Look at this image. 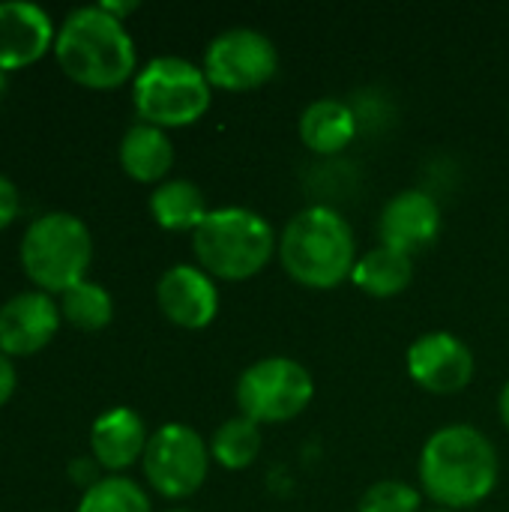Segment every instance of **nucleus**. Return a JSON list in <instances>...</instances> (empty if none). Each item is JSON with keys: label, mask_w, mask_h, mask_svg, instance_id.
Masks as SVG:
<instances>
[{"label": "nucleus", "mask_w": 509, "mask_h": 512, "mask_svg": "<svg viewBox=\"0 0 509 512\" xmlns=\"http://www.w3.org/2000/svg\"><path fill=\"white\" fill-rule=\"evenodd\" d=\"M420 486L441 510H468L483 504L498 483L495 444L468 423L438 429L420 453Z\"/></svg>", "instance_id": "1"}, {"label": "nucleus", "mask_w": 509, "mask_h": 512, "mask_svg": "<svg viewBox=\"0 0 509 512\" xmlns=\"http://www.w3.org/2000/svg\"><path fill=\"white\" fill-rule=\"evenodd\" d=\"M54 57L63 72L90 87L111 90L135 75V42L123 21L108 15L99 3L72 9L54 39Z\"/></svg>", "instance_id": "2"}, {"label": "nucleus", "mask_w": 509, "mask_h": 512, "mask_svg": "<svg viewBox=\"0 0 509 512\" xmlns=\"http://www.w3.org/2000/svg\"><path fill=\"white\" fill-rule=\"evenodd\" d=\"M279 261L285 273L315 291H330L354 273L357 240L348 219L327 207L312 204L291 216L279 234Z\"/></svg>", "instance_id": "3"}, {"label": "nucleus", "mask_w": 509, "mask_h": 512, "mask_svg": "<svg viewBox=\"0 0 509 512\" xmlns=\"http://www.w3.org/2000/svg\"><path fill=\"white\" fill-rule=\"evenodd\" d=\"M192 249L201 270L213 279L243 282L270 264L279 237L261 213L249 207H219L195 228Z\"/></svg>", "instance_id": "4"}, {"label": "nucleus", "mask_w": 509, "mask_h": 512, "mask_svg": "<svg viewBox=\"0 0 509 512\" xmlns=\"http://www.w3.org/2000/svg\"><path fill=\"white\" fill-rule=\"evenodd\" d=\"M93 261L90 228L72 213H45L21 237V267L36 291L66 294L87 279Z\"/></svg>", "instance_id": "5"}, {"label": "nucleus", "mask_w": 509, "mask_h": 512, "mask_svg": "<svg viewBox=\"0 0 509 512\" xmlns=\"http://www.w3.org/2000/svg\"><path fill=\"white\" fill-rule=\"evenodd\" d=\"M213 99V84L204 66L183 57H153L132 84V102L141 123L159 129H180L198 123Z\"/></svg>", "instance_id": "6"}, {"label": "nucleus", "mask_w": 509, "mask_h": 512, "mask_svg": "<svg viewBox=\"0 0 509 512\" xmlns=\"http://www.w3.org/2000/svg\"><path fill=\"white\" fill-rule=\"evenodd\" d=\"M234 396L240 414L255 420L258 426L285 423L309 408L315 396V381L309 369L291 357H264L243 369Z\"/></svg>", "instance_id": "7"}, {"label": "nucleus", "mask_w": 509, "mask_h": 512, "mask_svg": "<svg viewBox=\"0 0 509 512\" xmlns=\"http://www.w3.org/2000/svg\"><path fill=\"white\" fill-rule=\"evenodd\" d=\"M210 459V447L192 426L165 423L150 435L141 468L147 483L162 498L183 501L204 486Z\"/></svg>", "instance_id": "8"}, {"label": "nucleus", "mask_w": 509, "mask_h": 512, "mask_svg": "<svg viewBox=\"0 0 509 512\" xmlns=\"http://www.w3.org/2000/svg\"><path fill=\"white\" fill-rule=\"evenodd\" d=\"M279 69L273 39L255 27H228L204 51V75L213 87L246 93L264 87Z\"/></svg>", "instance_id": "9"}, {"label": "nucleus", "mask_w": 509, "mask_h": 512, "mask_svg": "<svg viewBox=\"0 0 509 512\" xmlns=\"http://www.w3.org/2000/svg\"><path fill=\"white\" fill-rule=\"evenodd\" d=\"M408 375L417 387L435 396H453L471 384L474 354L459 336L432 330L408 348Z\"/></svg>", "instance_id": "10"}, {"label": "nucleus", "mask_w": 509, "mask_h": 512, "mask_svg": "<svg viewBox=\"0 0 509 512\" xmlns=\"http://www.w3.org/2000/svg\"><path fill=\"white\" fill-rule=\"evenodd\" d=\"M162 315L183 330H204L219 315V288L210 273L192 264L168 267L156 285Z\"/></svg>", "instance_id": "11"}, {"label": "nucleus", "mask_w": 509, "mask_h": 512, "mask_svg": "<svg viewBox=\"0 0 509 512\" xmlns=\"http://www.w3.org/2000/svg\"><path fill=\"white\" fill-rule=\"evenodd\" d=\"M60 306L45 291H21L0 306V351L27 357L42 351L60 330Z\"/></svg>", "instance_id": "12"}, {"label": "nucleus", "mask_w": 509, "mask_h": 512, "mask_svg": "<svg viewBox=\"0 0 509 512\" xmlns=\"http://www.w3.org/2000/svg\"><path fill=\"white\" fill-rule=\"evenodd\" d=\"M441 231V207L423 189H402L396 192L378 219L381 246L399 249L414 258V252L435 243Z\"/></svg>", "instance_id": "13"}, {"label": "nucleus", "mask_w": 509, "mask_h": 512, "mask_svg": "<svg viewBox=\"0 0 509 512\" xmlns=\"http://www.w3.org/2000/svg\"><path fill=\"white\" fill-rule=\"evenodd\" d=\"M57 30L51 15L27 0L0 3V69L15 72L36 63L54 48Z\"/></svg>", "instance_id": "14"}, {"label": "nucleus", "mask_w": 509, "mask_h": 512, "mask_svg": "<svg viewBox=\"0 0 509 512\" xmlns=\"http://www.w3.org/2000/svg\"><path fill=\"white\" fill-rule=\"evenodd\" d=\"M147 426L132 408H111L93 420L90 429V453L99 462V468L117 474L144 459L147 450Z\"/></svg>", "instance_id": "15"}, {"label": "nucleus", "mask_w": 509, "mask_h": 512, "mask_svg": "<svg viewBox=\"0 0 509 512\" xmlns=\"http://www.w3.org/2000/svg\"><path fill=\"white\" fill-rule=\"evenodd\" d=\"M357 135V114L348 102L324 96L303 108L300 114V138L318 156L342 153Z\"/></svg>", "instance_id": "16"}, {"label": "nucleus", "mask_w": 509, "mask_h": 512, "mask_svg": "<svg viewBox=\"0 0 509 512\" xmlns=\"http://www.w3.org/2000/svg\"><path fill=\"white\" fill-rule=\"evenodd\" d=\"M120 165L138 183H159L174 165L168 132L150 123H132L120 141Z\"/></svg>", "instance_id": "17"}, {"label": "nucleus", "mask_w": 509, "mask_h": 512, "mask_svg": "<svg viewBox=\"0 0 509 512\" xmlns=\"http://www.w3.org/2000/svg\"><path fill=\"white\" fill-rule=\"evenodd\" d=\"M351 279L369 297H396L411 285L414 261H411V255H405L399 249L375 246L357 258Z\"/></svg>", "instance_id": "18"}, {"label": "nucleus", "mask_w": 509, "mask_h": 512, "mask_svg": "<svg viewBox=\"0 0 509 512\" xmlns=\"http://www.w3.org/2000/svg\"><path fill=\"white\" fill-rule=\"evenodd\" d=\"M150 213L165 231H192L207 219L204 192L192 180H165L150 192Z\"/></svg>", "instance_id": "19"}, {"label": "nucleus", "mask_w": 509, "mask_h": 512, "mask_svg": "<svg viewBox=\"0 0 509 512\" xmlns=\"http://www.w3.org/2000/svg\"><path fill=\"white\" fill-rule=\"evenodd\" d=\"M261 444H264V435H261V426L249 417H231L225 420L216 432H213V441H210V456L228 468V471H243L249 468L258 453H261Z\"/></svg>", "instance_id": "20"}, {"label": "nucleus", "mask_w": 509, "mask_h": 512, "mask_svg": "<svg viewBox=\"0 0 509 512\" xmlns=\"http://www.w3.org/2000/svg\"><path fill=\"white\" fill-rule=\"evenodd\" d=\"M60 315L72 327H78L84 333H96V330H102V327L111 324V318H114V300H111V294L99 282L84 279V282H78L75 288H69L63 294Z\"/></svg>", "instance_id": "21"}, {"label": "nucleus", "mask_w": 509, "mask_h": 512, "mask_svg": "<svg viewBox=\"0 0 509 512\" xmlns=\"http://www.w3.org/2000/svg\"><path fill=\"white\" fill-rule=\"evenodd\" d=\"M75 512H150V498L135 480L111 474L81 495Z\"/></svg>", "instance_id": "22"}, {"label": "nucleus", "mask_w": 509, "mask_h": 512, "mask_svg": "<svg viewBox=\"0 0 509 512\" xmlns=\"http://www.w3.org/2000/svg\"><path fill=\"white\" fill-rule=\"evenodd\" d=\"M423 495L402 480H378L357 504V512H420Z\"/></svg>", "instance_id": "23"}, {"label": "nucleus", "mask_w": 509, "mask_h": 512, "mask_svg": "<svg viewBox=\"0 0 509 512\" xmlns=\"http://www.w3.org/2000/svg\"><path fill=\"white\" fill-rule=\"evenodd\" d=\"M18 207H21V204H18V189H15V183H12L9 177L0 174V231L9 228V225L15 222Z\"/></svg>", "instance_id": "24"}, {"label": "nucleus", "mask_w": 509, "mask_h": 512, "mask_svg": "<svg viewBox=\"0 0 509 512\" xmlns=\"http://www.w3.org/2000/svg\"><path fill=\"white\" fill-rule=\"evenodd\" d=\"M69 477H72V483H78L87 492V489H93L102 480L99 477V462L96 459H75L69 465Z\"/></svg>", "instance_id": "25"}, {"label": "nucleus", "mask_w": 509, "mask_h": 512, "mask_svg": "<svg viewBox=\"0 0 509 512\" xmlns=\"http://www.w3.org/2000/svg\"><path fill=\"white\" fill-rule=\"evenodd\" d=\"M15 387H18L15 363H12V357H6V354L0 351V408L12 399Z\"/></svg>", "instance_id": "26"}, {"label": "nucleus", "mask_w": 509, "mask_h": 512, "mask_svg": "<svg viewBox=\"0 0 509 512\" xmlns=\"http://www.w3.org/2000/svg\"><path fill=\"white\" fill-rule=\"evenodd\" d=\"M99 6H102L108 15H114L117 21H123L129 12H135V9H138V3H135V0H123V3H117V0H102Z\"/></svg>", "instance_id": "27"}, {"label": "nucleus", "mask_w": 509, "mask_h": 512, "mask_svg": "<svg viewBox=\"0 0 509 512\" xmlns=\"http://www.w3.org/2000/svg\"><path fill=\"white\" fill-rule=\"evenodd\" d=\"M498 411H501V420H504V426L509 429V381H507V387L501 390V399H498Z\"/></svg>", "instance_id": "28"}, {"label": "nucleus", "mask_w": 509, "mask_h": 512, "mask_svg": "<svg viewBox=\"0 0 509 512\" xmlns=\"http://www.w3.org/2000/svg\"><path fill=\"white\" fill-rule=\"evenodd\" d=\"M3 93H6V72L0 69V96H3Z\"/></svg>", "instance_id": "29"}, {"label": "nucleus", "mask_w": 509, "mask_h": 512, "mask_svg": "<svg viewBox=\"0 0 509 512\" xmlns=\"http://www.w3.org/2000/svg\"><path fill=\"white\" fill-rule=\"evenodd\" d=\"M432 512H453V510H441V507H438V510H432Z\"/></svg>", "instance_id": "30"}, {"label": "nucleus", "mask_w": 509, "mask_h": 512, "mask_svg": "<svg viewBox=\"0 0 509 512\" xmlns=\"http://www.w3.org/2000/svg\"><path fill=\"white\" fill-rule=\"evenodd\" d=\"M168 512H192V510H168Z\"/></svg>", "instance_id": "31"}]
</instances>
